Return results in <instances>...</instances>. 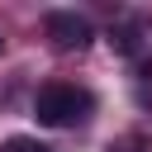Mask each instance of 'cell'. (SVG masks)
I'll use <instances>...</instances> for the list:
<instances>
[{"mask_svg": "<svg viewBox=\"0 0 152 152\" xmlns=\"http://www.w3.org/2000/svg\"><path fill=\"white\" fill-rule=\"evenodd\" d=\"M109 152H147V133H124L109 142Z\"/></svg>", "mask_w": 152, "mask_h": 152, "instance_id": "obj_4", "label": "cell"}, {"mask_svg": "<svg viewBox=\"0 0 152 152\" xmlns=\"http://www.w3.org/2000/svg\"><path fill=\"white\" fill-rule=\"evenodd\" d=\"M43 33L52 38L57 52H86V48L95 43V24H90L86 14H76V10H52V14L43 19Z\"/></svg>", "mask_w": 152, "mask_h": 152, "instance_id": "obj_2", "label": "cell"}, {"mask_svg": "<svg viewBox=\"0 0 152 152\" xmlns=\"http://www.w3.org/2000/svg\"><path fill=\"white\" fill-rule=\"evenodd\" d=\"M0 152H48V147H43L38 138H24V133H19V138H5Z\"/></svg>", "mask_w": 152, "mask_h": 152, "instance_id": "obj_5", "label": "cell"}, {"mask_svg": "<svg viewBox=\"0 0 152 152\" xmlns=\"http://www.w3.org/2000/svg\"><path fill=\"white\" fill-rule=\"evenodd\" d=\"M0 52H5V38H0Z\"/></svg>", "mask_w": 152, "mask_h": 152, "instance_id": "obj_6", "label": "cell"}, {"mask_svg": "<svg viewBox=\"0 0 152 152\" xmlns=\"http://www.w3.org/2000/svg\"><path fill=\"white\" fill-rule=\"evenodd\" d=\"M90 109H95L90 90L71 86V81H52V86H43L33 95V119L43 128H71V124L90 119Z\"/></svg>", "mask_w": 152, "mask_h": 152, "instance_id": "obj_1", "label": "cell"}, {"mask_svg": "<svg viewBox=\"0 0 152 152\" xmlns=\"http://www.w3.org/2000/svg\"><path fill=\"white\" fill-rule=\"evenodd\" d=\"M109 43H114V52H124V57H133V52H138V28H133V24H114V33H109Z\"/></svg>", "mask_w": 152, "mask_h": 152, "instance_id": "obj_3", "label": "cell"}]
</instances>
